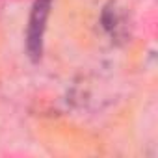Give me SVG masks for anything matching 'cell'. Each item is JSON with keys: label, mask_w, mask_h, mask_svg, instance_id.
I'll use <instances>...</instances> for the list:
<instances>
[{"label": "cell", "mask_w": 158, "mask_h": 158, "mask_svg": "<svg viewBox=\"0 0 158 158\" xmlns=\"http://www.w3.org/2000/svg\"><path fill=\"white\" fill-rule=\"evenodd\" d=\"M48 10H50V0H35L32 15H30L26 45L34 60L41 56V43H43V32H45V23L48 17Z\"/></svg>", "instance_id": "6da1fadb"}]
</instances>
